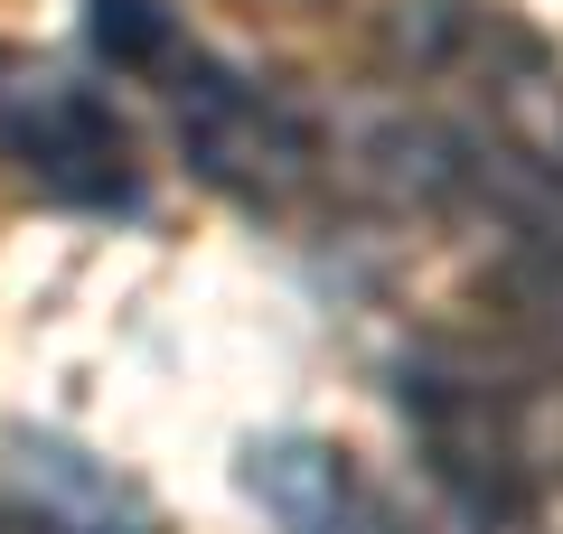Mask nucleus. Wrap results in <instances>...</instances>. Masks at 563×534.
<instances>
[{
    "instance_id": "nucleus-1",
    "label": "nucleus",
    "mask_w": 563,
    "mask_h": 534,
    "mask_svg": "<svg viewBox=\"0 0 563 534\" xmlns=\"http://www.w3.org/2000/svg\"><path fill=\"white\" fill-rule=\"evenodd\" d=\"M395 403H404V432H413L432 488H442L470 525H507L517 497H526V450H517V432H507L498 394H488L479 376H461V366H432V356H422V366H404Z\"/></svg>"
},
{
    "instance_id": "nucleus-2",
    "label": "nucleus",
    "mask_w": 563,
    "mask_h": 534,
    "mask_svg": "<svg viewBox=\"0 0 563 534\" xmlns=\"http://www.w3.org/2000/svg\"><path fill=\"white\" fill-rule=\"evenodd\" d=\"M169 113H179L188 159H198L217 188L254 198V207H282L310 178V132L282 113L273 94H254L244 76H225V66H207V57L169 66Z\"/></svg>"
},
{
    "instance_id": "nucleus-3",
    "label": "nucleus",
    "mask_w": 563,
    "mask_h": 534,
    "mask_svg": "<svg viewBox=\"0 0 563 534\" xmlns=\"http://www.w3.org/2000/svg\"><path fill=\"white\" fill-rule=\"evenodd\" d=\"M0 132H10L20 169L38 178L47 198H66V207H132V188H141L132 132H122L113 103H95L85 85H66V76L20 85L10 113H0Z\"/></svg>"
},
{
    "instance_id": "nucleus-4",
    "label": "nucleus",
    "mask_w": 563,
    "mask_h": 534,
    "mask_svg": "<svg viewBox=\"0 0 563 534\" xmlns=\"http://www.w3.org/2000/svg\"><path fill=\"white\" fill-rule=\"evenodd\" d=\"M254 497L282 534H376V507H366L357 469L320 441H273L254 459Z\"/></svg>"
},
{
    "instance_id": "nucleus-5",
    "label": "nucleus",
    "mask_w": 563,
    "mask_h": 534,
    "mask_svg": "<svg viewBox=\"0 0 563 534\" xmlns=\"http://www.w3.org/2000/svg\"><path fill=\"white\" fill-rule=\"evenodd\" d=\"M95 47L113 66H141V76H169L179 66V29H169L161 0H95Z\"/></svg>"
}]
</instances>
